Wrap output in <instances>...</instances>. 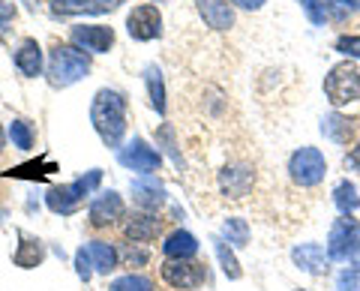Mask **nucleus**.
<instances>
[{"label": "nucleus", "mask_w": 360, "mask_h": 291, "mask_svg": "<svg viewBox=\"0 0 360 291\" xmlns=\"http://www.w3.org/2000/svg\"><path fill=\"white\" fill-rule=\"evenodd\" d=\"M90 123L105 148H120L123 136H127V96L111 87L96 91L94 103H90Z\"/></svg>", "instance_id": "obj_1"}, {"label": "nucleus", "mask_w": 360, "mask_h": 291, "mask_svg": "<svg viewBox=\"0 0 360 291\" xmlns=\"http://www.w3.org/2000/svg\"><path fill=\"white\" fill-rule=\"evenodd\" d=\"M90 72V54L66 46V42H54L49 51V82L51 87H70Z\"/></svg>", "instance_id": "obj_2"}, {"label": "nucleus", "mask_w": 360, "mask_h": 291, "mask_svg": "<svg viewBox=\"0 0 360 291\" xmlns=\"http://www.w3.org/2000/svg\"><path fill=\"white\" fill-rule=\"evenodd\" d=\"M103 183V172L99 169H90L84 177H78V181L66 183V186H51L49 195H45V205H49L51 214H60V216H70L78 210V205L94 193V189Z\"/></svg>", "instance_id": "obj_3"}, {"label": "nucleus", "mask_w": 360, "mask_h": 291, "mask_svg": "<svg viewBox=\"0 0 360 291\" xmlns=\"http://www.w3.org/2000/svg\"><path fill=\"white\" fill-rule=\"evenodd\" d=\"M324 93H328L330 105H336V108L354 103V99L360 96V72H357V66L352 60L336 63L333 70L328 72V78H324Z\"/></svg>", "instance_id": "obj_4"}, {"label": "nucleus", "mask_w": 360, "mask_h": 291, "mask_svg": "<svg viewBox=\"0 0 360 291\" xmlns=\"http://www.w3.org/2000/svg\"><path fill=\"white\" fill-rule=\"evenodd\" d=\"M330 261H352L360 255V222L354 216H340L328 238Z\"/></svg>", "instance_id": "obj_5"}, {"label": "nucleus", "mask_w": 360, "mask_h": 291, "mask_svg": "<svg viewBox=\"0 0 360 291\" xmlns=\"http://www.w3.org/2000/svg\"><path fill=\"white\" fill-rule=\"evenodd\" d=\"M324 172H328V162L319 148H300L288 160V174L297 186H319L324 181Z\"/></svg>", "instance_id": "obj_6"}, {"label": "nucleus", "mask_w": 360, "mask_h": 291, "mask_svg": "<svg viewBox=\"0 0 360 291\" xmlns=\"http://www.w3.org/2000/svg\"><path fill=\"white\" fill-rule=\"evenodd\" d=\"M160 276L165 285H172L177 291H189V288L205 285L207 271H205V264H198L193 259H165Z\"/></svg>", "instance_id": "obj_7"}, {"label": "nucleus", "mask_w": 360, "mask_h": 291, "mask_svg": "<svg viewBox=\"0 0 360 291\" xmlns=\"http://www.w3.org/2000/svg\"><path fill=\"white\" fill-rule=\"evenodd\" d=\"M117 162L129 172L153 174V172H160V165H162V153L150 148L141 136H135L132 141H127V148H117Z\"/></svg>", "instance_id": "obj_8"}, {"label": "nucleus", "mask_w": 360, "mask_h": 291, "mask_svg": "<svg viewBox=\"0 0 360 291\" xmlns=\"http://www.w3.org/2000/svg\"><path fill=\"white\" fill-rule=\"evenodd\" d=\"M127 33L139 42H150L162 37V13L156 4H139L127 15Z\"/></svg>", "instance_id": "obj_9"}, {"label": "nucleus", "mask_w": 360, "mask_h": 291, "mask_svg": "<svg viewBox=\"0 0 360 291\" xmlns=\"http://www.w3.org/2000/svg\"><path fill=\"white\" fill-rule=\"evenodd\" d=\"M70 42L75 48H82L87 54H105L115 46V27L105 25H75L70 30Z\"/></svg>", "instance_id": "obj_10"}, {"label": "nucleus", "mask_w": 360, "mask_h": 291, "mask_svg": "<svg viewBox=\"0 0 360 291\" xmlns=\"http://www.w3.org/2000/svg\"><path fill=\"white\" fill-rule=\"evenodd\" d=\"M123 214H127V205H123L120 193H115V189H105V193H99L94 201H90V226L94 228H105V226H115V222L123 219Z\"/></svg>", "instance_id": "obj_11"}, {"label": "nucleus", "mask_w": 360, "mask_h": 291, "mask_svg": "<svg viewBox=\"0 0 360 291\" xmlns=\"http://www.w3.org/2000/svg\"><path fill=\"white\" fill-rule=\"evenodd\" d=\"M123 0H49V13L58 18H75V15H105L115 13Z\"/></svg>", "instance_id": "obj_12"}, {"label": "nucleus", "mask_w": 360, "mask_h": 291, "mask_svg": "<svg viewBox=\"0 0 360 291\" xmlns=\"http://www.w3.org/2000/svg\"><path fill=\"white\" fill-rule=\"evenodd\" d=\"M162 231V222L156 214H150V210H144V214H135L127 219V226H123V238H127L129 243H150L156 240V234Z\"/></svg>", "instance_id": "obj_13"}, {"label": "nucleus", "mask_w": 360, "mask_h": 291, "mask_svg": "<svg viewBox=\"0 0 360 291\" xmlns=\"http://www.w3.org/2000/svg\"><path fill=\"white\" fill-rule=\"evenodd\" d=\"M195 9L201 21L213 30H231L234 27V6L229 0H195Z\"/></svg>", "instance_id": "obj_14"}, {"label": "nucleus", "mask_w": 360, "mask_h": 291, "mask_svg": "<svg viewBox=\"0 0 360 291\" xmlns=\"http://www.w3.org/2000/svg\"><path fill=\"white\" fill-rule=\"evenodd\" d=\"M252 183H255V174L250 165H225L219 172V186L229 198H243L252 189Z\"/></svg>", "instance_id": "obj_15"}, {"label": "nucleus", "mask_w": 360, "mask_h": 291, "mask_svg": "<svg viewBox=\"0 0 360 291\" xmlns=\"http://www.w3.org/2000/svg\"><path fill=\"white\" fill-rule=\"evenodd\" d=\"M291 259H295V264L300 267L303 273H312V276H324V273H328V264H330V255L324 252L319 243H300V246H295Z\"/></svg>", "instance_id": "obj_16"}, {"label": "nucleus", "mask_w": 360, "mask_h": 291, "mask_svg": "<svg viewBox=\"0 0 360 291\" xmlns=\"http://www.w3.org/2000/svg\"><path fill=\"white\" fill-rule=\"evenodd\" d=\"M15 70L25 75V78H37V75H42V70H45V54H42V48H39V42L37 39H21V46L15 48Z\"/></svg>", "instance_id": "obj_17"}, {"label": "nucleus", "mask_w": 360, "mask_h": 291, "mask_svg": "<svg viewBox=\"0 0 360 291\" xmlns=\"http://www.w3.org/2000/svg\"><path fill=\"white\" fill-rule=\"evenodd\" d=\"M132 198L139 201V207H144V210H156L165 201V189H162V183L156 181V177H150V174H144L141 181H132Z\"/></svg>", "instance_id": "obj_18"}, {"label": "nucleus", "mask_w": 360, "mask_h": 291, "mask_svg": "<svg viewBox=\"0 0 360 291\" xmlns=\"http://www.w3.org/2000/svg\"><path fill=\"white\" fill-rule=\"evenodd\" d=\"M195 252H198V240L189 231H184V228L172 231L165 238V243H162V255H165V259H195Z\"/></svg>", "instance_id": "obj_19"}, {"label": "nucleus", "mask_w": 360, "mask_h": 291, "mask_svg": "<svg viewBox=\"0 0 360 291\" xmlns=\"http://www.w3.org/2000/svg\"><path fill=\"white\" fill-rule=\"evenodd\" d=\"M84 250H87L90 264H94L96 273H111L117 267V261H120V252L111 243H105V240H90Z\"/></svg>", "instance_id": "obj_20"}, {"label": "nucleus", "mask_w": 360, "mask_h": 291, "mask_svg": "<svg viewBox=\"0 0 360 291\" xmlns=\"http://www.w3.org/2000/svg\"><path fill=\"white\" fill-rule=\"evenodd\" d=\"M144 84H148V96L156 115H165V82H162V70L156 63L144 66Z\"/></svg>", "instance_id": "obj_21"}, {"label": "nucleus", "mask_w": 360, "mask_h": 291, "mask_svg": "<svg viewBox=\"0 0 360 291\" xmlns=\"http://www.w3.org/2000/svg\"><path fill=\"white\" fill-rule=\"evenodd\" d=\"M42 259H45L42 243H39V240H33V238H21L18 250H15V255H13V261H15L18 267H25V271H30V267L42 264Z\"/></svg>", "instance_id": "obj_22"}, {"label": "nucleus", "mask_w": 360, "mask_h": 291, "mask_svg": "<svg viewBox=\"0 0 360 291\" xmlns=\"http://www.w3.org/2000/svg\"><path fill=\"white\" fill-rule=\"evenodd\" d=\"M51 172H58V165H54L49 156H42V160H33L27 165H18V169H9L6 177H25V181H42V177H49Z\"/></svg>", "instance_id": "obj_23"}, {"label": "nucleus", "mask_w": 360, "mask_h": 291, "mask_svg": "<svg viewBox=\"0 0 360 291\" xmlns=\"http://www.w3.org/2000/svg\"><path fill=\"white\" fill-rule=\"evenodd\" d=\"M333 205L340 207V214H342V216H352L354 210L360 207V195H357L354 183H348V181L336 183V189H333Z\"/></svg>", "instance_id": "obj_24"}, {"label": "nucleus", "mask_w": 360, "mask_h": 291, "mask_svg": "<svg viewBox=\"0 0 360 291\" xmlns=\"http://www.w3.org/2000/svg\"><path fill=\"white\" fill-rule=\"evenodd\" d=\"M6 136H9V141H13V148H18V150H30L33 141H37V132H33V127L27 120H21V117H15L13 123H9Z\"/></svg>", "instance_id": "obj_25"}, {"label": "nucleus", "mask_w": 360, "mask_h": 291, "mask_svg": "<svg viewBox=\"0 0 360 291\" xmlns=\"http://www.w3.org/2000/svg\"><path fill=\"white\" fill-rule=\"evenodd\" d=\"M108 291H156V285H153V279H150V276L127 273V276H117L115 283L108 285Z\"/></svg>", "instance_id": "obj_26"}, {"label": "nucleus", "mask_w": 360, "mask_h": 291, "mask_svg": "<svg viewBox=\"0 0 360 291\" xmlns=\"http://www.w3.org/2000/svg\"><path fill=\"white\" fill-rule=\"evenodd\" d=\"M321 132L328 138H333V141H348L352 138V120H345V117H340V115H330L328 120H321Z\"/></svg>", "instance_id": "obj_27"}, {"label": "nucleus", "mask_w": 360, "mask_h": 291, "mask_svg": "<svg viewBox=\"0 0 360 291\" xmlns=\"http://www.w3.org/2000/svg\"><path fill=\"white\" fill-rule=\"evenodd\" d=\"M213 250H217V255H219V264H222L225 276H229V279H240V264H238V259L231 255L229 243L219 240V238H213Z\"/></svg>", "instance_id": "obj_28"}, {"label": "nucleus", "mask_w": 360, "mask_h": 291, "mask_svg": "<svg viewBox=\"0 0 360 291\" xmlns=\"http://www.w3.org/2000/svg\"><path fill=\"white\" fill-rule=\"evenodd\" d=\"M225 238H229V243H234V246H246V240H250V226H246V219H225Z\"/></svg>", "instance_id": "obj_29"}, {"label": "nucleus", "mask_w": 360, "mask_h": 291, "mask_svg": "<svg viewBox=\"0 0 360 291\" xmlns=\"http://www.w3.org/2000/svg\"><path fill=\"white\" fill-rule=\"evenodd\" d=\"M336 291H360V267H345L336 279Z\"/></svg>", "instance_id": "obj_30"}, {"label": "nucleus", "mask_w": 360, "mask_h": 291, "mask_svg": "<svg viewBox=\"0 0 360 291\" xmlns=\"http://www.w3.org/2000/svg\"><path fill=\"white\" fill-rule=\"evenodd\" d=\"M172 138H174V129L168 127V123H162V127H160V132H156V141H165V150L172 153V160L180 165V153L174 150V141H172Z\"/></svg>", "instance_id": "obj_31"}, {"label": "nucleus", "mask_w": 360, "mask_h": 291, "mask_svg": "<svg viewBox=\"0 0 360 291\" xmlns=\"http://www.w3.org/2000/svg\"><path fill=\"white\" fill-rule=\"evenodd\" d=\"M75 267H78V276H82L84 283H87L90 276H94V264H90V255H87V250H84V246H82V250L75 252Z\"/></svg>", "instance_id": "obj_32"}, {"label": "nucleus", "mask_w": 360, "mask_h": 291, "mask_svg": "<svg viewBox=\"0 0 360 291\" xmlns=\"http://www.w3.org/2000/svg\"><path fill=\"white\" fill-rule=\"evenodd\" d=\"M336 51L352 54V58H360V37H340V39H336Z\"/></svg>", "instance_id": "obj_33"}, {"label": "nucleus", "mask_w": 360, "mask_h": 291, "mask_svg": "<svg viewBox=\"0 0 360 291\" xmlns=\"http://www.w3.org/2000/svg\"><path fill=\"white\" fill-rule=\"evenodd\" d=\"M303 9H307V15L312 25H324V6H321V0H300Z\"/></svg>", "instance_id": "obj_34"}, {"label": "nucleus", "mask_w": 360, "mask_h": 291, "mask_svg": "<svg viewBox=\"0 0 360 291\" xmlns=\"http://www.w3.org/2000/svg\"><path fill=\"white\" fill-rule=\"evenodd\" d=\"M135 246H139V243H132V250L127 252V261H129V264H144V261H148V252L135 250Z\"/></svg>", "instance_id": "obj_35"}, {"label": "nucleus", "mask_w": 360, "mask_h": 291, "mask_svg": "<svg viewBox=\"0 0 360 291\" xmlns=\"http://www.w3.org/2000/svg\"><path fill=\"white\" fill-rule=\"evenodd\" d=\"M345 165H348V169H354V172H360V144L345 156Z\"/></svg>", "instance_id": "obj_36"}, {"label": "nucleus", "mask_w": 360, "mask_h": 291, "mask_svg": "<svg viewBox=\"0 0 360 291\" xmlns=\"http://www.w3.org/2000/svg\"><path fill=\"white\" fill-rule=\"evenodd\" d=\"M234 6H240V9H262L267 0H231Z\"/></svg>", "instance_id": "obj_37"}, {"label": "nucleus", "mask_w": 360, "mask_h": 291, "mask_svg": "<svg viewBox=\"0 0 360 291\" xmlns=\"http://www.w3.org/2000/svg\"><path fill=\"white\" fill-rule=\"evenodd\" d=\"M13 18H15V6L13 4H0V21L6 25V21H13Z\"/></svg>", "instance_id": "obj_38"}, {"label": "nucleus", "mask_w": 360, "mask_h": 291, "mask_svg": "<svg viewBox=\"0 0 360 291\" xmlns=\"http://www.w3.org/2000/svg\"><path fill=\"white\" fill-rule=\"evenodd\" d=\"M4 148H6V132H4V127H0V153H4Z\"/></svg>", "instance_id": "obj_39"}, {"label": "nucleus", "mask_w": 360, "mask_h": 291, "mask_svg": "<svg viewBox=\"0 0 360 291\" xmlns=\"http://www.w3.org/2000/svg\"><path fill=\"white\" fill-rule=\"evenodd\" d=\"M333 4H340V6H357V0H333Z\"/></svg>", "instance_id": "obj_40"}, {"label": "nucleus", "mask_w": 360, "mask_h": 291, "mask_svg": "<svg viewBox=\"0 0 360 291\" xmlns=\"http://www.w3.org/2000/svg\"><path fill=\"white\" fill-rule=\"evenodd\" d=\"M4 33H6V25H4V21H0V37H4Z\"/></svg>", "instance_id": "obj_41"}, {"label": "nucleus", "mask_w": 360, "mask_h": 291, "mask_svg": "<svg viewBox=\"0 0 360 291\" xmlns=\"http://www.w3.org/2000/svg\"><path fill=\"white\" fill-rule=\"evenodd\" d=\"M297 291H309V288H297Z\"/></svg>", "instance_id": "obj_42"}]
</instances>
